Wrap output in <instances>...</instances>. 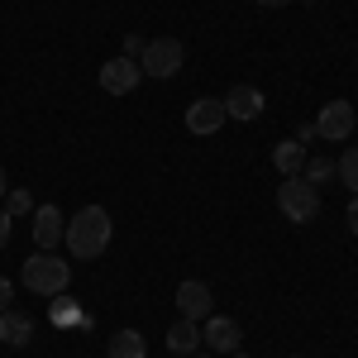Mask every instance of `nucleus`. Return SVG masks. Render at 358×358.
I'll list each match as a JSON object with an SVG mask.
<instances>
[{
	"mask_svg": "<svg viewBox=\"0 0 358 358\" xmlns=\"http://www.w3.org/2000/svg\"><path fill=\"white\" fill-rule=\"evenodd\" d=\"M192 358H206V354H192Z\"/></svg>",
	"mask_w": 358,
	"mask_h": 358,
	"instance_id": "nucleus-28",
	"label": "nucleus"
},
{
	"mask_svg": "<svg viewBox=\"0 0 358 358\" xmlns=\"http://www.w3.org/2000/svg\"><path fill=\"white\" fill-rule=\"evenodd\" d=\"M182 62H187V48H182V38H148V48H143V57H138L143 77H153V82H167V77H177V72H182Z\"/></svg>",
	"mask_w": 358,
	"mask_h": 358,
	"instance_id": "nucleus-4",
	"label": "nucleus"
},
{
	"mask_svg": "<svg viewBox=\"0 0 358 358\" xmlns=\"http://www.w3.org/2000/svg\"><path fill=\"white\" fill-rule=\"evenodd\" d=\"M263 106H268V101H263V91H258V86H229V96H224V115H229V120H258V115H263Z\"/></svg>",
	"mask_w": 358,
	"mask_h": 358,
	"instance_id": "nucleus-11",
	"label": "nucleus"
},
{
	"mask_svg": "<svg viewBox=\"0 0 358 358\" xmlns=\"http://www.w3.org/2000/svg\"><path fill=\"white\" fill-rule=\"evenodd\" d=\"M0 210H5L10 220H20V215H34V196L20 192V187H10V192H5V206H0Z\"/></svg>",
	"mask_w": 358,
	"mask_h": 358,
	"instance_id": "nucleus-17",
	"label": "nucleus"
},
{
	"mask_svg": "<svg viewBox=\"0 0 358 358\" xmlns=\"http://www.w3.org/2000/svg\"><path fill=\"white\" fill-rule=\"evenodd\" d=\"M110 234L115 220L106 215V206H86V210H77V220H67L62 244L72 248V258H101L110 248Z\"/></svg>",
	"mask_w": 358,
	"mask_h": 358,
	"instance_id": "nucleus-1",
	"label": "nucleus"
},
{
	"mask_svg": "<svg viewBox=\"0 0 358 358\" xmlns=\"http://www.w3.org/2000/svg\"><path fill=\"white\" fill-rule=\"evenodd\" d=\"M349 224H354V234H358V196L349 201Z\"/></svg>",
	"mask_w": 358,
	"mask_h": 358,
	"instance_id": "nucleus-24",
	"label": "nucleus"
},
{
	"mask_svg": "<svg viewBox=\"0 0 358 358\" xmlns=\"http://www.w3.org/2000/svg\"><path fill=\"white\" fill-rule=\"evenodd\" d=\"M229 358H248V354H239V349H234V354H229Z\"/></svg>",
	"mask_w": 358,
	"mask_h": 358,
	"instance_id": "nucleus-27",
	"label": "nucleus"
},
{
	"mask_svg": "<svg viewBox=\"0 0 358 358\" xmlns=\"http://www.w3.org/2000/svg\"><path fill=\"white\" fill-rule=\"evenodd\" d=\"M177 310H182V320H206V315H215V296H210V287L187 277V282L177 287Z\"/></svg>",
	"mask_w": 358,
	"mask_h": 358,
	"instance_id": "nucleus-8",
	"label": "nucleus"
},
{
	"mask_svg": "<svg viewBox=\"0 0 358 358\" xmlns=\"http://www.w3.org/2000/svg\"><path fill=\"white\" fill-rule=\"evenodd\" d=\"M5 192H10V182H5V167H0V196H5Z\"/></svg>",
	"mask_w": 358,
	"mask_h": 358,
	"instance_id": "nucleus-26",
	"label": "nucleus"
},
{
	"mask_svg": "<svg viewBox=\"0 0 358 358\" xmlns=\"http://www.w3.org/2000/svg\"><path fill=\"white\" fill-rule=\"evenodd\" d=\"M62 234H67V215L57 206H38L34 210V244H38V253H53L62 244Z\"/></svg>",
	"mask_w": 358,
	"mask_h": 358,
	"instance_id": "nucleus-7",
	"label": "nucleus"
},
{
	"mask_svg": "<svg viewBox=\"0 0 358 358\" xmlns=\"http://www.w3.org/2000/svg\"><path fill=\"white\" fill-rule=\"evenodd\" d=\"M354 106L349 101H330V106H320V120H315V129L320 138H330V143H344V138L354 134Z\"/></svg>",
	"mask_w": 358,
	"mask_h": 358,
	"instance_id": "nucleus-6",
	"label": "nucleus"
},
{
	"mask_svg": "<svg viewBox=\"0 0 358 358\" xmlns=\"http://www.w3.org/2000/svg\"><path fill=\"white\" fill-rule=\"evenodd\" d=\"M10 229H15V224H10V215H5V210H0V248L10 244Z\"/></svg>",
	"mask_w": 358,
	"mask_h": 358,
	"instance_id": "nucleus-23",
	"label": "nucleus"
},
{
	"mask_svg": "<svg viewBox=\"0 0 358 358\" xmlns=\"http://www.w3.org/2000/svg\"><path fill=\"white\" fill-rule=\"evenodd\" d=\"M277 210L292 224H310L320 215V187H310L306 177H282V187H277Z\"/></svg>",
	"mask_w": 358,
	"mask_h": 358,
	"instance_id": "nucleus-3",
	"label": "nucleus"
},
{
	"mask_svg": "<svg viewBox=\"0 0 358 358\" xmlns=\"http://www.w3.org/2000/svg\"><path fill=\"white\" fill-rule=\"evenodd\" d=\"M10 301H15V282L0 277V310H10Z\"/></svg>",
	"mask_w": 358,
	"mask_h": 358,
	"instance_id": "nucleus-21",
	"label": "nucleus"
},
{
	"mask_svg": "<svg viewBox=\"0 0 358 358\" xmlns=\"http://www.w3.org/2000/svg\"><path fill=\"white\" fill-rule=\"evenodd\" d=\"M224 120H229L224 115V101H215V96H201V101L187 106V129L192 134H220Z\"/></svg>",
	"mask_w": 358,
	"mask_h": 358,
	"instance_id": "nucleus-10",
	"label": "nucleus"
},
{
	"mask_svg": "<svg viewBox=\"0 0 358 358\" xmlns=\"http://www.w3.org/2000/svg\"><path fill=\"white\" fill-rule=\"evenodd\" d=\"M110 358H148V344L138 330H115L110 334Z\"/></svg>",
	"mask_w": 358,
	"mask_h": 358,
	"instance_id": "nucleus-15",
	"label": "nucleus"
},
{
	"mask_svg": "<svg viewBox=\"0 0 358 358\" xmlns=\"http://www.w3.org/2000/svg\"><path fill=\"white\" fill-rule=\"evenodd\" d=\"M167 349L172 354H196L201 349V320H177L167 330Z\"/></svg>",
	"mask_w": 358,
	"mask_h": 358,
	"instance_id": "nucleus-14",
	"label": "nucleus"
},
{
	"mask_svg": "<svg viewBox=\"0 0 358 358\" xmlns=\"http://www.w3.org/2000/svg\"><path fill=\"white\" fill-rule=\"evenodd\" d=\"M143 48H148V38H138V34H124V57H143Z\"/></svg>",
	"mask_w": 358,
	"mask_h": 358,
	"instance_id": "nucleus-20",
	"label": "nucleus"
},
{
	"mask_svg": "<svg viewBox=\"0 0 358 358\" xmlns=\"http://www.w3.org/2000/svg\"><path fill=\"white\" fill-rule=\"evenodd\" d=\"M310 138H320V129H315V120H306L301 129H296V143H310Z\"/></svg>",
	"mask_w": 358,
	"mask_h": 358,
	"instance_id": "nucleus-22",
	"label": "nucleus"
},
{
	"mask_svg": "<svg viewBox=\"0 0 358 358\" xmlns=\"http://www.w3.org/2000/svg\"><path fill=\"white\" fill-rule=\"evenodd\" d=\"M258 5H268V10H282V5H287V0H258Z\"/></svg>",
	"mask_w": 358,
	"mask_h": 358,
	"instance_id": "nucleus-25",
	"label": "nucleus"
},
{
	"mask_svg": "<svg viewBox=\"0 0 358 358\" xmlns=\"http://www.w3.org/2000/svg\"><path fill=\"white\" fill-rule=\"evenodd\" d=\"M48 320H53V325H91V315H86V310L72 301V296H53V306H48Z\"/></svg>",
	"mask_w": 358,
	"mask_h": 358,
	"instance_id": "nucleus-16",
	"label": "nucleus"
},
{
	"mask_svg": "<svg viewBox=\"0 0 358 358\" xmlns=\"http://www.w3.org/2000/svg\"><path fill=\"white\" fill-rule=\"evenodd\" d=\"M29 339H34V315L29 310H0V344H10V349H24Z\"/></svg>",
	"mask_w": 358,
	"mask_h": 358,
	"instance_id": "nucleus-12",
	"label": "nucleus"
},
{
	"mask_svg": "<svg viewBox=\"0 0 358 358\" xmlns=\"http://www.w3.org/2000/svg\"><path fill=\"white\" fill-rule=\"evenodd\" d=\"M301 177L310 182V187H320V182H330V177H334V158H310V163L301 167Z\"/></svg>",
	"mask_w": 358,
	"mask_h": 358,
	"instance_id": "nucleus-19",
	"label": "nucleus"
},
{
	"mask_svg": "<svg viewBox=\"0 0 358 358\" xmlns=\"http://www.w3.org/2000/svg\"><path fill=\"white\" fill-rule=\"evenodd\" d=\"M334 172H339V177H344V187L358 196V143H354V148H344V158L334 163Z\"/></svg>",
	"mask_w": 358,
	"mask_h": 358,
	"instance_id": "nucleus-18",
	"label": "nucleus"
},
{
	"mask_svg": "<svg viewBox=\"0 0 358 358\" xmlns=\"http://www.w3.org/2000/svg\"><path fill=\"white\" fill-rule=\"evenodd\" d=\"M201 344H210L215 354H234V349L244 344V330H239V320H229V315H206Z\"/></svg>",
	"mask_w": 358,
	"mask_h": 358,
	"instance_id": "nucleus-9",
	"label": "nucleus"
},
{
	"mask_svg": "<svg viewBox=\"0 0 358 358\" xmlns=\"http://www.w3.org/2000/svg\"><path fill=\"white\" fill-rule=\"evenodd\" d=\"M273 167L282 172V177H301V167H306V143H296V138L277 143V148H273Z\"/></svg>",
	"mask_w": 358,
	"mask_h": 358,
	"instance_id": "nucleus-13",
	"label": "nucleus"
},
{
	"mask_svg": "<svg viewBox=\"0 0 358 358\" xmlns=\"http://www.w3.org/2000/svg\"><path fill=\"white\" fill-rule=\"evenodd\" d=\"M143 82V67H138L134 57H110L106 67H101V91H110V96H129L134 86Z\"/></svg>",
	"mask_w": 358,
	"mask_h": 358,
	"instance_id": "nucleus-5",
	"label": "nucleus"
},
{
	"mask_svg": "<svg viewBox=\"0 0 358 358\" xmlns=\"http://www.w3.org/2000/svg\"><path fill=\"white\" fill-rule=\"evenodd\" d=\"M20 282H24V292L53 301V296L67 292V282H72V263H67V258H53V253H34V258H24Z\"/></svg>",
	"mask_w": 358,
	"mask_h": 358,
	"instance_id": "nucleus-2",
	"label": "nucleus"
}]
</instances>
